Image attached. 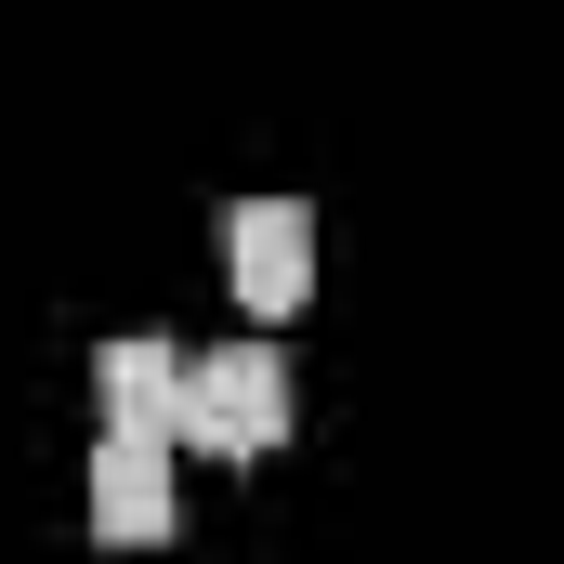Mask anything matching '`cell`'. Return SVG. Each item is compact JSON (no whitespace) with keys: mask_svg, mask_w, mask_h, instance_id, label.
<instances>
[{"mask_svg":"<svg viewBox=\"0 0 564 564\" xmlns=\"http://www.w3.org/2000/svg\"><path fill=\"white\" fill-rule=\"evenodd\" d=\"M171 433L210 446V459H263V446L289 433V355H276V341H210V355H184Z\"/></svg>","mask_w":564,"mask_h":564,"instance_id":"1","label":"cell"},{"mask_svg":"<svg viewBox=\"0 0 564 564\" xmlns=\"http://www.w3.org/2000/svg\"><path fill=\"white\" fill-rule=\"evenodd\" d=\"M93 539H119V552L171 539V433H106L93 446Z\"/></svg>","mask_w":564,"mask_h":564,"instance_id":"2","label":"cell"},{"mask_svg":"<svg viewBox=\"0 0 564 564\" xmlns=\"http://www.w3.org/2000/svg\"><path fill=\"white\" fill-rule=\"evenodd\" d=\"M224 263H237V302H250V315H289V302L315 289V210H302V197H250L237 237H224Z\"/></svg>","mask_w":564,"mask_h":564,"instance_id":"3","label":"cell"},{"mask_svg":"<svg viewBox=\"0 0 564 564\" xmlns=\"http://www.w3.org/2000/svg\"><path fill=\"white\" fill-rule=\"evenodd\" d=\"M93 394H106V433H171V408H184V355H171V341H106Z\"/></svg>","mask_w":564,"mask_h":564,"instance_id":"4","label":"cell"}]
</instances>
